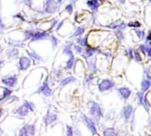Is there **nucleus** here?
Wrapping results in <instances>:
<instances>
[{"label": "nucleus", "mask_w": 151, "mask_h": 136, "mask_svg": "<svg viewBox=\"0 0 151 136\" xmlns=\"http://www.w3.org/2000/svg\"><path fill=\"white\" fill-rule=\"evenodd\" d=\"M88 110H89V114L91 116V119L95 122L97 123L100 121V119L103 118L104 116V112H103V109L100 106L99 104H97L96 102H89L88 103Z\"/></svg>", "instance_id": "f257e3e1"}, {"label": "nucleus", "mask_w": 151, "mask_h": 136, "mask_svg": "<svg viewBox=\"0 0 151 136\" xmlns=\"http://www.w3.org/2000/svg\"><path fill=\"white\" fill-rule=\"evenodd\" d=\"M35 126L31 124L24 125L18 132V136H35Z\"/></svg>", "instance_id": "f03ea898"}, {"label": "nucleus", "mask_w": 151, "mask_h": 136, "mask_svg": "<svg viewBox=\"0 0 151 136\" xmlns=\"http://www.w3.org/2000/svg\"><path fill=\"white\" fill-rule=\"evenodd\" d=\"M81 119L83 121V123L85 124V126L89 129V131L91 132L92 135H97V128L96 126V123L91 119V118H88L87 115L85 114H81Z\"/></svg>", "instance_id": "7ed1b4c3"}, {"label": "nucleus", "mask_w": 151, "mask_h": 136, "mask_svg": "<svg viewBox=\"0 0 151 136\" xmlns=\"http://www.w3.org/2000/svg\"><path fill=\"white\" fill-rule=\"evenodd\" d=\"M115 87V82L110 79H104L102 80L99 84H98V89L100 92H105V91H109L111 89H113Z\"/></svg>", "instance_id": "20e7f679"}, {"label": "nucleus", "mask_w": 151, "mask_h": 136, "mask_svg": "<svg viewBox=\"0 0 151 136\" xmlns=\"http://www.w3.org/2000/svg\"><path fill=\"white\" fill-rule=\"evenodd\" d=\"M1 81L8 89H12V88H14L16 86V84L18 82V76L16 74L11 75V76H5V77L2 78Z\"/></svg>", "instance_id": "39448f33"}, {"label": "nucleus", "mask_w": 151, "mask_h": 136, "mask_svg": "<svg viewBox=\"0 0 151 136\" xmlns=\"http://www.w3.org/2000/svg\"><path fill=\"white\" fill-rule=\"evenodd\" d=\"M136 98H137V100H138L139 104L142 105V106H143V108L146 110V112H150V104H149V102H148V100H147V98H146L144 93L142 92V91H139V92L136 94Z\"/></svg>", "instance_id": "423d86ee"}, {"label": "nucleus", "mask_w": 151, "mask_h": 136, "mask_svg": "<svg viewBox=\"0 0 151 136\" xmlns=\"http://www.w3.org/2000/svg\"><path fill=\"white\" fill-rule=\"evenodd\" d=\"M134 109L133 107V105L131 104H127L126 106L123 107L122 109V118L126 120V121H129L132 117H133V114H134Z\"/></svg>", "instance_id": "0eeeda50"}, {"label": "nucleus", "mask_w": 151, "mask_h": 136, "mask_svg": "<svg viewBox=\"0 0 151 136\" xmlns=\"http://www.w3.org/2000/svg\"><path fill=\"white\" fill-rule=\"evenodd\" d=\"M58 8V3L55 0H46L44 3V11L47 13H53Z\"/></svg>", "instance_id": "6e6552de"}, {"label": "nucleus", "mask_w": 151, "mask_h": 136, "mask_svg": "<svg viewBox=\"0 0 151 136\" xmlns=\"http://www.w3.org/2000/svg\"><path fill=\"white\" fill-rule=\"evenodd\" d=\"M31 65V60L27 57H20L19 59V70L27 71Z\"/></svg>", "instance_id": "1a4fd4ad"}, {"label": "nucleus", "mask_w": 151, "mask_h": 136, "mask_svg": "<svg viewBox=\"0 0 151 136\" xmlns=\"http://www.w3.org/2000/svg\"><path fill=\"white\" fill-rule=\"evenodd\" d=\"M36 93L42 94V95L44 96H50V95H51V93H52V90H51V89L50 88L48 81L43 82L42 85L40 88H38V89L36 90Z\"/></svg>", "instance_id": "9d476101"}, {"label": "nucleus", "mask_w": 151, "mask_h": 136, "mask_svg": "<svg viewBox=\"0 0 151 136\" xmlns=\"http://www.w3.org/2000/svg\"><path fill=\"white\" fill-rule=\"evenodd\" d=\"M58 115L56 113L48 112L47 114L43 117V123L45 126H49V125H51L54 122H56L58 120Z\"/></svg>", "instance_id": "9b49d317"}, {"label": "nucleus", "mask_w": 151, "mask_h": 136, "mask_svg": "<svg viewBox=\"0 0 151 136\" xmlns=\"http://www.w3.org/2000/svg\"><path fill=\"white\" fill-rule=\"evenodd\" d=\"M118 93L119 94V96L123 100H127L132 94V90L127 87H121L118 89Z\"/></svg>", "instance_id": "f8f14e48"}, {"label": "nucleus", "mask_w": 151, "mask_h": 136, "mask_svg": "<svg viewBox=\"0 0 151 136\" xmlns=\"http://www.w3.org/2000/svg\"><path fill=\"white\" fill-rule=\"evenodd\" d=\"M50 37V35L47 32H35L32 38L30 39L32 42L34 41H38V40H42V39H47Z\"/></svg>", "instance_id": "ddd939ff"}, {"label": "nucleus", "mask_w": 151, "mask_h": 136, "mask_svg": "<svg viewBox=\"0 0 151 136\" xmlns=\"http://www.w3.org/2000/svg\"><path fill=\"white\" fill-rule=\"evenodd\" d=\"M2 90V94L0 95V103L4 102L7 98H9L12 93V91L8 88H0Z\"/></svg>", "instance_id": "4468645a"}, {"label": "nucleus", "mask_w": 151, "mask_h": 136, "mask_svg": "<svg viewBox=\"0 0 151 136\" xmlns=\"http://www.w3.org/2000/svg\"><path fill=\"white\" fill-rule=\"evenodd\" d=\"M96 52H101L100 51V50L99 49H97V48H95V47H89V46H88L87 47V49H86V50H85V54H84V58H86V59H88V58H91Z\"/></svg>", "instance_id": "2eb2a0df"}, {"label": "nucleus", "mask_w": 151, "mask_h": 136, "mask_svg": "<svg viewBox=\"0 0 151 136\" xmlns=\"http://www.w3.org/2000/svg\"><path fill=\"white\" fill-rule=\"evenodd\" d=\"M104 136H119V133L113 127H105L103 130Z\"/></svg>", "instance_id": "dca6fc26"}, {"label": "nucleus", "mask_w": 151, "mask_h": 136, "mask_svg": "<svg viewBox=\"0 0 151 136\" xmlns=\"http://www.w3.org/2000/svg\"><path fill=\"white\" fill-rule=\"evenodd\" d=\"M29 111L27 109V107L25 105H20L19 107H18L16 110H15V113L18 114L19 117H26L27 116Z\"/></svg>", "instance_id": "f3484780"}, {"label": "nucleus", "mask_w": 151, "mask_h": 136, "mask_svg": "<svg viewBox=\"0 0 151 136\" xmlns=\"http://www.w3.org/2000/svg\"><path fill=\"white\" fill-rule=\"evenodd\" d=\"M76 81H77V80H76L75 77H73V76H68V77L63 79V80L60 81L59 85H60V87H65V86L69 85V84H71V83H73V82H75Z\"/></svg>", "instance_id": "a211bd4d"}, {"label": "nucleus", "mask_w": 151, "mask_h": 136, "mask_svg": "<svg viewBox=\"0 0 151 136\" xmlns=\"http://www.w3.org/2000/svg\"><path fill=\"white\" fill-rule=\"evenodd\" d=\"M6 56L8 58L12 59V58H16L19 56V50L16 48H12L11 50H8L6 52Z\"/></svg>", "instance_id": "6ab92c4d"}, {"label": "nucleus", "mask_w": 151, "mask_h": 136, "mask_svg": "<svg viewBox=\"0 0 151 136\" xmlns=\"http://www.w3.org/2000/svg\"><path fill=\"white\" fill-rule=\"evenodd\" d=\"M73 44L70 42V43L66 44V45L64 47V49H63V53H64L65 55H66V56H69V58L73 57V50H72V46H73Z\"/></svg>", "instance_id": "aec40b11"}, {"label": "nucleus", "mask_w": 151, "mask_h": 136, "mask_svg": "<svg viewBox=\"0 0 151 136\" xmlns=\"http://www.w3.org/2000/svg\"><path fill=\"white\" fill-rule=\"evenodd\" d=\"M151 82L150 81L147 80V79H143L142 81V92L145 93L146 91H148L150 89Z\"/></svg>", "instance_id": "412c9836"}, {"label": "nucleus", "mask_w": 151, "mask_h": 136, "mask_svg": "<svg viewBox=\"0 0 151 136\" xmlns=\"http://www.w3.org/2000/svg\"><path fill=\"white\" fill-rule=\"evenodd\" d=\"M74 64H75V58H74V56H73V57L69 58L68 61L66 62V65H65V68L66 70H70V69L73 68Z\"/></svg>", "instance_id": "4be33fe9"}, {"label": "nucleus", "mask_w": 151, "mask_h": 136, "mask_svg": "<svg viewBox=\"0 0 151 136\" xmlns=\"http://www.w3.org/2000/svg\"><path fill=\"white\" fill-rule=\"evenodd\" d=\"M87 64H88V69H89L92 73H96V62H95V60H87Z\"/></svg>", "instance_id": "5701e85b"}, {"label": "nucleus", "mask_w": 151, "mask_h": 136, "mask_svg": "<svg viewBox=\"0 0 151 136\" xmlns=\"http://www.w3.org/2000/svg\"><path fill=\"white\" fill-rule=\"evenodd\" d=\"M28 56L31 58V59L35 60V61H42V58L35 51H27Z\"/></svg>", "instance_id": "b1692460"}, {"label": "nucleus", "mask_w": 151, "mask_h": 136, "mask_svg": "<svg viewBox=\"0 0 151 136\" xmlns=\"http://www.w3.org/2000/svg\"><path fill=\"white\" fill-rule=\"evenodd\" d=\"M95 80V76L93 75V74H88V75H86V77H85V79H84V82H85V85H87V86H89L92 82H93V81Z\"/></svg>", "instance_id": "393cba45"}, {"label": "nucleus", "mask_w": 151, "mask_h": 136, "mask_svg": "<svg viewBox=\"0 0 151 136\" xmlns=\"http://www.w3.org/2000/svg\"><path fill=\"white\" fill-rule=\"evenodd\" d=\"M77 42L80 44V46H82V47H86L88 46V37H79L77 39Z\"/></svg>", "instance_id": "a878e982"}, {"label": "nucleus", "mask_w": 151, "mask_h": 136, "mask_svg": "<svg viewBox=\"0 0 151 136\" xmlns=\"http://www.w3.org/2000/svg\"><path fill=\"white\" fill-rule=\"evenodd\" d=\"M84 31H85V29H84V27H79L77 29H76V31L72 35V36L71 37H76V36H80V35H81L83 33H84Z\"/></svg>", "instance_id": "bb28decb"}, {"label": "nucleus", "mask_w": 151, "mask_h": 136, "mask_svg": "<svg viewBox=\"0 0 151 136\" xmlns=\"http://www.w3.org/2000/svg\"><path fill=\"white\" fill-rule=\"evenodd\" d=\"M23 105H25V106L27 107V109L29 112H34V110H35V104H34L32 102L24 101V104H23Z\"/></svg>", "instance_id": "cd10ccee"}, {"label": "nucleus", "mask_w": 151, "mask_h": 136, "mask_svg": "<svg viewBox=\"0 0 151 136\" xmlns=\"http://www.w3.org/2000/svg\"><path fill=\"white\" fill-rule=\"evenodd\" d=\"M65 128H66L65 135L66 136H73L74 135V129H73V128L71 126L67 125V126L65 127Z\"/></svg>", "instance_id": "c85d7f7f"}, {"label": "nucleus", "mask_w": 151, "mask_h": 136, "mask_svg": "<svg viewBox=\"0 0 151 136\" xmlns=\"http://www.w3.org/2000/svg\"><path fill=\"white\" fill-rule=\"evenodd\" d=\"M9 44L14 48L16 47H24L25 46V43L24 42H12V40L9 41Z\"/></svg>", "instance_id": "c756f323"}, {"label": "nucleus", "mask_w": 151, "mask_h": 136, "mask_svg": "<svg viewBox=\"0 0 151 136\" xmlns=\"http://www.w3.org/2000/svg\"><path fill=\"white\" fill-rule=\"evenodd\" d=\"M34 31L33 30H31V29H27V30H26L25 32H24V35H25V39L26 40H28V39H31L32 38V36H33V35H34Z\"/></svg>", "instance_id": "7c9ffc66"}, {"label": "nucleus", "mask_w": 151, "mask_h": 136, "mask_svg": "<svg viewBox=\"0 0 151 136\" xmlns=\"http://www.w3.org/2000/svg\"><path fill=\"white\" fill-rule=\"evenodd\" d=\"M115 35H116V37L118 38V40H119V42H121V41L124 39V35H123V32H122V30L117 29V31H116Z\"/></svg>", "instance_id": "2f4dec72"}, {"label": "nucleus", "mask_w": 151, "mask_h": 136, "mask_svg": "<svg viewBox=\"0 0 151 136\" xmlns=\"http://www.w3.org/2000/svg\"><path fill=\"white\" fill-rule=\"evenodd\" d=\"M134 31H135L136 35L139 36V38H141V39H144V37H145V32H144L143 30H140V29L134 28Z\"/></svg>", "instance_id": "473e14b6"}, {"label": "nucleus", "mask_w": 151, "mask_h": 136, "mask_svg": "<svg viewBox=\"0 0 151 136\" xmlns=\"http://www.w3.org/2000/svg\"><path fill=\"white\" fill-rule=\"evenodd\" d=\"M134 58L137 61V62H141L142 61V57H141V55H140V53L136 50V51H134Z\"/></svg>", "instance_id": "72a5a7b5"}, {"label": "nucleus", "mask_w": 151, "mask_h": 136, "mask_svg": "<svg viewBox=\"0 0 151 136\" xmlns=\"http://www.w3.org/2000/svg\"><path fill=\"white\" fill-rule=\"evenodd\" d=\"M128 26H129V27H132L137 28V27H141V24H140L138 21H133V22L128 23Z\"/></svg>", "instance_id": "f704fd0d"}, {"label": "nucleus", "mask_w": 151, "mask_h": 136, "mask_svg": "<svg viewBox=\"0 0 151 136\" xmlns=\"http://www.w3.org/2000/svg\"><path fill=\"white\" fill-rule=\"evenodd\" d=\"M50 40H51V43H52V46L55 48L57 45H58V39H57V37H55L54 35H51L50 36Z\"/></svg>", "instance_id": "c9c22d12"}, {"label": "nucleus", "mask_w": 151, "mask_h": 136, "mask_svg": "<svg viewBox=\"0 0 151 136\" xmlns=\"http://www.w3.org/2000/svg\"><path fill=\"white\" fill-rule=\"evenodd\" d=\"M144 75L146 76L145 79L149 80V81H151V77H150V68L147 67L145 70H144Z\"/></svg>", "instance_id": "e433bc0d"}, {"label": "nucleus", "mask_w": 151, "mask_h": 136, "mask_svg": "<svg viewBox=\"0 0 151 136\" xmlns=\"http://www.w3.org/2000/svg\"><path fill=\"white\" fill-rule=\"evenodd\" d=\"M65 11H67V12H69V14H72V13H73V4H68V5H66Z\"/></svg>", "instance_id": "4c0bfd02"}, {"label": "nucleus", "mask_w": 151, "mask_h": 136, "mask_svg": "<svg viewBox=\"0 0 151 136\" xmlns=\"http://www.w3.org/2000/svg\"><path fill=\"white\" fill-rule=\"evenodd\" d=\"M146 47H147L146 44H141V45H139V50H140L143 54H146Z\"/></svg>", "instance_id": "58836bf2"}, {"label": "nucleus", "mask_w": 151, "mask_h": 136, "mask_svg": "<svg viewBox=\"0 0 151 136\" xmlns=\"http://www.w3.org/2000/svg\"><path fill=\"white\" fill-rule=\"evenodd\" d=\"M73 47H74V50H75V51L77 53H79V54H81L82 53V48L80 45H74Z\"/></svg>", "instance_id": "ea45409f"}, {"label": "nucleus", "mask_w": 151, "mask_h": 136, "mask_svg": "<svg viewBox=\"0 0 151 136\" xmlns=\"http://www.w3.org/2000/svg\"><path fill=\"white\" fill-rule=\"evenodd\" d=\"M127 52H128V57H129V58H130V59H133V58H134V51H133V49L129 48L128 50H127Z\"/></svg>", "instance_id": "a19ab883"}, {"label": "nucleus", "mask_w": 151, "mask_h": 136, "mask_svg": "<svg viewBox=\"0 0 151 136\" xmlns=\"http://www.w3.org/2000/svg\"><path fill=\"white\" fill-rule=\"evenodd\" d=\"M146 53L148 54V56L150 58L151 57V48L150 46H149V45H147V47H146Z\"/></svg>", "instance_id": "79ce46f5"}, {"label": "nucleus", "mask_w": 151, "mask_h": 136, "mask_svg": "<svg viewBox=\"0 0 151 136\" xmlns=\"http://www.w3.org/2000/svg\"><path fill=\"white\" fill-rule=\"evenodd\" d=\"M54 73H55V76L57 77V78H58V77H60L61 76V71L60 70H55L54 71Z\"/></svg>", "instance_id": "37998d69"}, {"label": "nucleus", "mask_w": 151, "mask_h": 136, "mask_svg": "<svg viewBox=\"0 0 151 136\" xmlns=\"http://www.w3.org/2000/svg\"><path fill=\"white\" fill-rule=\"evenodd\" d=\"M23 2H24L28 7H31V5H32V1H31V0H23Z\"/></svg>", "instance_id": "c03bdc74"}, {"label": "nucleus", "mask_w": 151, "mask_h": 136, "mask_svg": "<svg viewBox=\"0 0 151 136\" xmlns=\"http://www.w3.org/2000/svg\"><path fill=\"white\" fill-rule=\"evenodd\" d=\"M63 24H64V20H63V21H60V23H59V24L58 25V27H57V31H58V30L61 28V27L63 26Z\"/></svg>", "instance_id": "a18cd8bd"}, {"label": "nucleus", "mask_w": 151, "mask_h": 136, "mask_svg": "<svg viewBox=\"0 0 151 136\" xmlns=\"http://www.w3.org/2000/svg\"><path fill=\"white\" fill-rule=\"evenodd\" d=\"M146 41H147V42H149V43L150 42V32L148 34V36L146 37Z\"/></svg>", "instance_id": "49530a36"}, {"label": "nucleus", "mask_w": 151, "mask_h": 136, "mask_svg": "<svg viewBox=\"0 0 151 136\" xmlns=\"http://www.w3.org/2000/svg\"><path fill=\"white\" fill-rule=\"evenodd\" d=\"M0 28H1V29H4V28H5L4 25L3 24V22H2V20H1V19H0Z\"/></svg>", "instance_id": "de8ad7c7"}, {"label": "nucleus", "mask_w": 151, "mask_h": 136, "mask_svg": "<svg viewBox=\"0 0 151 136\" xmlns=\"http://www.w3.org/2000/svg\"><path fill=\"white\" fill-rule=\"evenodd\" d=\"M57 23V20H53V23L51 24V27H50V29H52L53 27H54V26H55V24Z\"/></svg>", "instance_id": "09e8293b"}, {"label": "nucleus", "mask_w": 151, "mask_h": 136, "mask_svg": "<svg viewBox=\"0 0 151 136\" xmlns=\"http://www.w3.org/2000/svg\"><path fill=\"white\" fill-rule=\"evenodd\" d=\"M4 60H0V71H1V68H2V65H4Z\"/></svg>", "instance_id": "8fccbe9b"}, {"label": "nucleus", "mask_w": 151, "mask_h": 136, "mask_svg": "<svg viewBox=\"0 0 151 136\" xmlns=\"http://www.w3.org/2000/svg\"><path fill=\"white\" fill-rule=\"evenodd\" d=\"M2 135H3V130H2V128L0 127V136H2Z\"/></svg>", "instance_id": "3c124183"}, {"label": "nucleus", "mask_w": 151, "mask_h": 136, "mask_svg": "<svg viewBox=\"0 0 151 136\" xmlns=\"http://www.w3.org/2000/svg\"><path fill=\"white\" fill-rule=\"evenodd\" d=\"M2 51H3V48H2V46L0 45V53H1Z\"/></svg>", "instance_id": "603ef678"}, {"label": "nucleus", "mask_w": 151, "mask_h": 136, "mask_svg": "<svg viewBox=\"0 0 151 136\" xmlns=\"http://www.w3.org/2000/svg\"><path fill=\"white\" fill-rule=\"evenodd\" d=\"M62 1H63V0H58V3L61 4V3H62Z\"/></svg>", "instance_id": "864d4df0"}, {"label": "nucleus", "mask_w": 151, "mask_h": 136, "mask_svg": "<svg viewBox=\"0 0 151 136\" xmlns=\"http://www.w3.org/2000/svg\"><path fill=\"white\" fill-rule=\"evenodd\" d=\"M120 1V3H124L125 2V0H119Z\"/></svg>", "instance_id": "5fc2aeb1"}, {"label": "nucleus", "mask_w": 151, "mask_h": 136, "mask_svg": "<svg viewBox=\"0 0 151 136\" xmlns=\"http://www.w3.org/2000/svg\"><path fill=\"white\" fill-rule=\"evenodd\" d=\"M71 1H73V2H75V1H77V0H71Z\"/></svg>", "instance_id": "6e6d98bb"}, {"label": "nucleus", "mask_w": 151, "mask_h": 136, "mask_svg": "<svg viewBox=\"0 0 151 136\" xmlns=\"http://www.w3.org/2000/svg\"><path fill=\"white\" fill-rule=\"evenodd\" d=\"M126 136H128V135H126Z\"/></svg>", "instance_id": "4d7b16f0"}]
</instances>
